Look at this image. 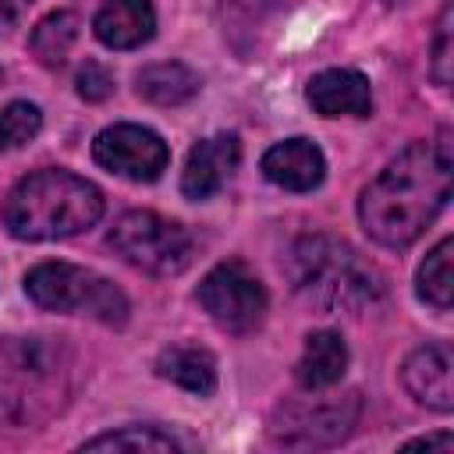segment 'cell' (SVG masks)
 Returning <instances> with one entry per match:
<instances>
[{
  "instance_id": "8992f818",
  "label": "cell",
  "mask_w": 454,
  "mask_h": 454,
  "mask_svg": "<svg viewBox=\"0 0 454 454\" xmlns=\"http://www.w3.org/2000/svg\"><path fill=\"white\" fill-rule=\"evenodd\" d=\"M199 305L206 309V316L227 330V333H248L262 323L266 316V287L262 280L241 262V259H227L216 262L202 284H199Z\"/></svg>"
},
{
  "instance_id": "7402d4cb",
  "label": "cell",
  "mask_w": 454,
  "mask_h": 454,
  "mask_svg": "<svg viewBox=\"0 0 454 454\" xmlns=\"http://www.w3.org/2000/svg\"><path fill=\"white\" fill-rule=\"evenodd\" d=\"M74 85H78V96H82V99L99 103V99H106V96L114 92V74H110L99 60H85V64L78 67Z\"/></svg>"
},
{
  "instance_id": "7a4b0ae2",
  "label": "cell",
  "mask_w": 454,
  "mask_h": 454,
  "mask_svg": "<svg viewBox=\"0 0 454 454\" xmlns=\"http://www.w3.org/2000/svg\"><path fill=\"white\" fill-rule=\"evenodd\" d=\"M103 216V192L60 167L35 170L21 177L7 202L4 223L21 241H60L96 227Z\"/></svg>"
},
{
  "instance_id": "e0dca14e",
  "label": "cell",
  "mask_w": 454,
  "mask_h": 454,
  "mask_svg": "<svg viewBox=\"0 0 454 454\" xmlns=\"http://www.w3.org/2000/svg\"><path fill=\"white\" fill-rule=\"evenodd\" d=\"M450 252H454V238H440L436 248L422 259L419 273H415V291L419 298L436 309V312H450V291H454V277H450Z\"/></svg>"
},
{
  "instance_id": "9c48e42d",
  "label": "cell",
  "mask_w": 454,
  "mask_h": 454,
  "mask_svg": "<svg viewBox=\"0 0 454 454\" xmlns=\"http://www.w3.org/2000/svg\"><path fill=\"white\" fill-rule=\"evenodd\" d=\"M241 163V142L238 135H209V138H199L184 160V170H181V192L188 199H209L216 195L238 170Z\"/></svg>"
},
{
  "instance_id": "277c9868",
  "label": "cell",
  "mask_w": 454,
  "mask_h": 454,
  "mask_svg": "<svg viewBox=\"0 0 454 454\" xmlns=\"http://www.w3.org/2000/svg\"><path fill=\"white\" fill-rule=\"evenodd\" d=\"M25 294L46 309L64 316H89L106 326L128 323V294L96 270L74 262H39L25 273Z\"/></svg>"
},
{
  "instance_id": "d4e9b609",
  "label": "cell",
  "mask_w": 454,
  "mask_h": 454,
  "mask_svg": "<svg viewBox=\"0 0 454 454\" xmlns=\"http://www.w3.org/2000/svg\"><path fill=\"white\" fill-rule=\"evenodd\" d=\"M404 447H426V450H450L454 447V436L450 433H433V436H419V440H408Z\"/></svg>"
},
{
  "instance_id": "5b68a950",
  "label": "cell",
  "mask_w": 454,
  "mask_h": 454,
  "mask_svg": "<svg viewBox=\"0 0 454 454\" xmlns=\"http://www.w3.org/2000/svg\"><path fill=\"white\" fill-rule=\"evenodd\" d=\"M110 248L135 270H145L156 277L184 273L195 259L192 231L170 216L153 213V209L124 213L110 231Z\"/></svg>"
},
{
  "instance_id": "3957f363",
  "label": "cell",
  "mask_w": 454,
  "mask_h": 454,
  "mask_svg": "<svg viewBox=\"0 0 454 454\" xmlns=\"http://www.w3.org/2000/svg\"><path fill=\"white\" fill-rule=\"evenodd\" d=\"M294 291L319 309H365L383 294V277L348 241L330 234L301 238L287 255Z\"/></svg>"
},
{
  "instance_id": "ac0fdd59",
  "label": "cell",
  "mask_w": 454,
  "mask_h": 454,
  "mask_svg": "<svg viewBox=\"0 0 454 454\" xmlns=\"http://www.w3.org/2000/svg\"><path fill=\"white\" fill-rule=\"evenodd\" d=\"M78 14L74 11H53L46 14L35 28H32V53L46 64V67H60L71 53V46L78 43Z\"/></svg>"
},
{
  "instance_id": "ffe728a7",
  "label": "cell",
  "mask_w": 454,
  "mask_h": 454,
  "mask_svg": "<svg viewBox=\"0 0 454 454\" xmlns=\"http://www.w3.org/2000/svg\"><path fill=\"white\" fill-rule=\"evenodd\" d=\"M43 131V114L35 103L14 99L0 110V149H21Z\"/></svg>"
},
{
  "instance_id": "484cf974",
  "label": "cell",
  "mask_w": 454,
  "mask_h": 454,
  "mask_svg": "<svg viewBox=\"0 0 454 454\" xmlns=\"http://www.w3.org/2000/svg\"><path fill=\"white\" fill-rule=\"evenodd\" d=\"M0 74H4V71H0Z\"/></svg>"
},
{
  "instance_id": "6da1fadb",
  "label": "cell",
  "mask_w": 454,
  "mask_h": 454,
  "mask_svg": "<svg viewBox=\"0 0 454 454\" xmlns=\"http://www.w3.org/2000/svg\"><path fill=\"white\" fill-rule=\"evenodd\" d=\"M454 177L450 135L411 142L401 149L358 199V220L376 245L408 248L447 206Z\"/></svg>"
},
{
  "instance_id": "7c38bea8",
  "label": "cell",
  "mask_w": 454,
  "mask_h": 454,
  "mask_svg": "<svg viewBox=\"0 0 454 454\" xmlns=\"http://www.w3.org/2000/svg\"><path fill=\"white\" fill-rule=\"evenodd\" d=\"M262 174L277 188L312 192L326 177V156L312 138H284L262 153Z\"/></svg>"
},
{
  "instance_id": "d6986e66",
  "label": "cell",
  "mask_w": 454,
  "mask_h": 454,
  "mask_svg": "<svg viewBox=\"0 0 454 454\" xmlns=\"http://www.w3.org/2000/svg\"><path fill=\"white\" fill-rule=\"evenodd\" d=\"M184 447L192 443L156 426H124V429H110L82 443V450H184Z\"/></svg>"
},
{
  "instance_id": "52a82bcc",
  "label": "cell",
  "mask_w": 454,
  "mask_h": 454,
  "mask_svg": "<svg viewBox=\"0 0 454 454\" xmlns=\"http://www.w3.org/2000/svg\"><path fill=\"white\" fill-rule=\"evenodd\" d=\"M358 419V394L305 397L280 404L270 422V440L280 447H326L351 433Z\"/></svg>"
},
{
  "instance_id": "44dd1931",
  "label": "cell",
  "mask_w": 454,
  "mask_h": 454,
  "mask_svg": "<svg viewBox=\"0 0 454 454\" xmlns=\"http://www.w3.org/2000/svg\"><path fill=\"white\" fill-rule=\"evenodd\" d=\"M429 71H433V82H436L440 89H447V85H450V4H443L440 21H436Z\"/></svg>"
},
{
  "instance_id": "9a60e30c",
  "label": "cell",
  "mask_w": 454,
  "mask_h": 454,
  "mask_svg": "<svg viewBox=\"0 0 454 454\" xmlns=\"http://www.w3.org/2000/svg\"><path fill=\"white\" fill-rule=\"evenodd\" d=\"M160 376L177 383L181 390L188 394H199V397H209L216 390V358L199 348V344H174L160 355L156 362Z\"/></svg>"
},
{
  "instance_id": "8fae6325",
  "label": "cell",
  "mask_w": 454,
  "mask_h": 454,
  "mask_svg": "<svg viewBox=\"0 0 454 454\" xmlns=\"http://www.w3.org/2000/svg\"><path fill=\"white\" fill-rule=\"evenodd\" d=\"M401 383L404 390L433 408V411H450L454 408V390H450V348L447 344H422L415 348L404 365H401Z\"/></svg>"
},
{
  "instance_id": "cb8c5ba5",
  "label": "cell",
  "mask_w": 454,
  "mask_h": 454,
  "mask_svg": "<svg viewBox=\"0 0 454 454\" xmlns=\"http://www.w3.org/2000/svg\"><path fill=\"white\" fill-rule=\"evenodd\" d=\"M28 4H32V0H0V35L11 32V28L21 21V14L28 11Z\"/></svg>"
},
{
  "instance_id": "2e32d148",
  "label": "cell",
  "mask_w": 454,
  "mask_h": 454,
  "mask_svg": "<svg viewBox=\"0 0 454 454\" xmlns=\"http://www.w3.org/2000/svg\"><path fill=\"white\" fill-rule=\"evenodd\" d=\"M135 89L142 99H149L156 106H177L199 92V74L177 60H160V64H149L138 71Z\"/></svg>"
},
{
  "instance_id": "ba28073f",
  "label": "cell",
  "mask_w": 454,
  "mask_h": 454,
  "mask_svg": "<svg viewBox=\"0 0 454 454\" xmlns=\"http://www.w3.org/2000/svg\"><path fill=\"white\" fill-rule=\"evenodd\" d=\"M92 156L103 170L128 177V181H156L170 163L167 142L153 128H142V124L103 128L92 142Z\"/></svg>"
},
{
  "instance_id": "5bb4252c",
  "label": "cell",
  "mask_w": 454,
  "mask_h": 454,
  "mask_svg": "<svg viewBox=\"0 0 454 454\" xmlns=\"http://www.w3.org/2000/svg\"><path fill=\"white\" fill-rule=\"evenodd\" d=\"M348 369V344L340 333L333 330H316L305 337L301 358L294 365V380L301 390H326L333 383H340Z\"/></svg>"
},
{
  "instance_id": "30bf717a",
  "label": "cell",
  "mask_w": 454,
  "mask_h": 454,
  "mask_svg": "<svg viewBox=\"0 0 454 454\" xmlns=\"http://www.w3.org/2000/svg\"><path fill=\"white\" fill-rule=\"evenodd\" d=\"M305 99L319 117H365L372 110L369 78L355 67H326L312 74Z\"/></svg>"
},
{
  "instance_id": "4fadbf2b",
  "label": "cell",
  "mask_w": 454,
  "mask_h": 454,
  "mask_svg": "<svg viewBox=\"0 0 454 454\" xmlns=\"http://www.w3.org/2000/svg\"><path fill=\"white\" fill-rule=\"evenodd\" d=\"M92 32L110 50H135L153 39L156 32V11L149 0H103Z\"/></svg>"
},
{
  "instance_id": "603a6c76",
  "label": "cell",
  "mask_w": 454,
  "mask_h": 454,
  "mask_svg": "<svg viewBox=\"0 0 454 454\" xmlns=\"http://www.w3.org/2000/svg\"><path fill=\"white\" fill-rule=\"evenodd\" d=\"M277 7H280V0H223V11H231V18H241L245 28H255Z\"/></svg>"
}]
</instances>
